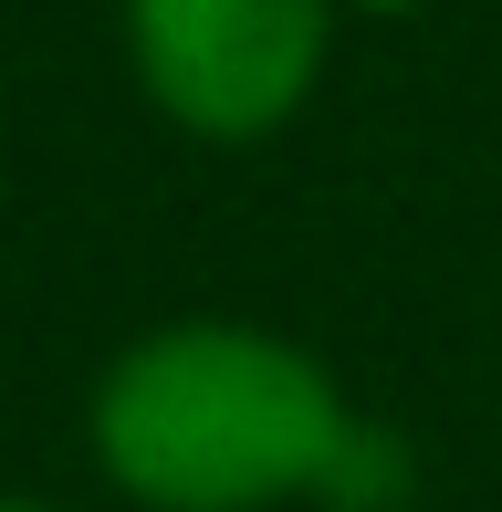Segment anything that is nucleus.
<instances>
[{
    "mask_svg": "<svg viewBox=\"0 0 502 512\" xmlns=\"http://www.w3.org/2000/svg\"><path fill=\"white\" fill-rule=\"evenodd\" d=\"M335 0H126V53L189 136H272L325 74Z\"/></svg>",
    "mask_w": 502,
    "mask_h": 512,
    "instance_id": "f03ea898",
    "label": "nucleus"
},
{
    "mask_svg": "<svg viewBox=\"0 0 502 512\" xmlns=\"http://www.w3.org/2000/svg\"><path fill=\"white\" fill-rule=\"evenodd\" d=\"M95 460L147 512H272V502H356L346 387L304 345L262 324H157L95 387Z\"/></svg>",
    "mask_w": 502,
    "mask_h": 512,
    "instance_id": "f257e3e1",
    "label": "nucleus"
},
{
    "mask_svg": "<svg viewBox=\"0 0 502 512\" xmlns=\"http://www.w3.org/2000/svg\"><path fill=\"white\" fill-rule=\"evenodd\" d=\"M0 512H42V502H0Z\"/></svg>",
    "mask_w": 502,
    "mask_h": 512,
    "instance_id": "20e7f679",
    "label": "nucleus"
},
{
    "mask_svg": "<svg viewBox=\"0 0 502 512\" xmlns=\"http://www.w3.org/2000/svg\"><path fill=\"white\" fill-rule=\"evenodd\" d=\"M356 11H429V0H356Z\"/></svg>",
    "mask_w": 502,
    "mask_h": 512,
    "instance_id": "7ed1b4c3",
    "label": "nucleus"
}]
</instances>
